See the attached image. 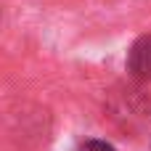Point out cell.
<instances>
[{"instance_id":"6da1fadb","label":"cell","mask_w":151,"mask_h":151,"mask_svg":"<svg viewBox=\"0 0 151 151\" xmlns=\"http://www.w3.org/2000/svg\"><path fill=\"white\" fill-rule=\"evenodd\" d=\"M127 69L135 77H151V37H141L127 56Z\"/></svg>"},{"instance_id":"7a4b0ae2","label":"cell","mask_w":151,"mask_h":151,"mask_svg":"<svg viewBox=\"0 0 151 151\" xmlns=\"http://www.w3.org/2000/svg\"><path fill=\"white\" fill-rule=\"evenodd\" d=\"M77 151H114V146L106 143V141H96V138H93V141H85Z\"/></svg>"}]
</instances>
